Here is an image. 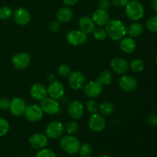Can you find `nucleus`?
<instances>
[{
    "label": "nucleus",
    "instance_id": "nucleus-9",
    "mask_svg": "<svg viewBox=\"0 0 157 157\" xmlns=\"http://www.w3.org/2000/svg\"><path fill=\"white\" fill-rule=\"evenodd\" d=\"M40 106L44 113H47L48 115L57 114L61 110V105L58 100L53 99L49 97L41 101Z\"/></svg>",
    "mask_w": 157,
    "mask_h": 157
},
{
    "label": "nucleus",
    "instance_id": "nucleus-12",
    "mask_svg": "<svg viewBox=\"0 0 157 157\" xmlns=\"http://www.w3.org/2000/svg\"><path fill=\"white\" fill-rule=\"evenodd\" d=\"M12 64L18 70H23L31 64V56L26 52H19L12 57Z\"/></svg>",
    "mask_w": 157,
    "mask_h": 157
},
{
    "label": "nucleus",
    "instance_id": "nucleus-29",
    "mask_svg": "<svg viewBox=\"0 0 157 157\" xmlns=\"http://www.w3.org/2000/svg\"><path fill=\"white\" fill-rule=\"evenodd\" d=\"M147 29L153 33H157V14L150 17L146 23Z\"/></svg>",
    "mask_w": 157,
    "mask_h": 157
},
{
    "label": "nucleus",
    "instance_id": "nucleus-30",
    "mask_svg": "<svg viewBox=\"0 0 157 157\" xmlns=\"http://www.w3.org/2000/svg\"><path fill=\"white\" fill-rule=\"evenodd\" d=\"M13 14L12 8L8 6H3L0 7V19L8 20L12 17Z\"/></svg>",
    "mask_w": 157,
    "mask_h": 157
},
{
    "label": "nucleus",
    "instance_id": "nucleus-19",
    "mask_svg": "<svg viewBox=\"0 0 157 157\" xmlns=\"http://www.w3.org/2000/svg\"><path fill=\"white\" fill-rule=\"evenodd\" d=\"M64 87L61 82L54 81L51 82L48 87V95L49 98L55 100H59L64 96Z\"/></svg>",
    "mask_w": 157,
    "mask_h": 157
},
{
    "label": "nucleus",
    "instance_id": "nucleus-5",
    "mask_svg": "<svg viewBox=\"0 0 157 157\" xmlns=\"http://www.w3.org/2000/svg\"><path fill=\"white\" fill-rule=\"evenodd\" d=\"M103 87L104 86L99 81L95 80V81H89L84 84L82 89L84 95L87 98L90 99H94L98 98L102 94Z\"/></svg>",
    "mask_w": 157,
    "mask_h": 157
},
{
    "label": "nucleus",
    "instance_id": "nucleus-48",
    "mask_svg": "<svg viewBox=\"0 0 157 157\" xmlns=\"http://www.w3.org/2000/svg\"><path fill=\"white\" fill-rule=\"evenodd\" d=\"M133 1H140V0H133Z\"/></svg>",
    "mask_w": 157,
    "mask_h": 157
},
{
    "label": "nucleus",
    "instance_id": "nucleus-37",
    "mask_svg": "<svg viewBox=\"0 0 157 157\" xmlns=\"http://www.w3.org/2000/svg\"><path fill=\"white\" fill-rule=\"evenodd\" d=\"M10 104H11V101L8 98H6V97L0 98V110H9Z\"/></svg>",
    "mask_w": 157,
    "mask_h": 157
},
{
    "label": "nucleus",
    "instance_id": "nucleus-31",
    "mask_svg": "<svg viewBox=\"0 0 157 157\" xmlns=\"http://www.w3.org/2000/svg\"><path fill=\"white\" fill-rule=\"evenodd\" d=\"M92 34H93L94 38L98 41H104L107 37V34L105 29H103L101 27L96 28Z\"/></svg>",
    "mask_w": 157,
    "mask_h": 157
},
{
    "label": "nucleus",
    "instance_id": "nucleus-2",
    "mask_svg": "<svg viewBox=\"0 0 157 157\" xmlns=\"http://www.w3.org/2000/svg\"><path fill=\"white\" fill-rule=\"evenodd\" d=\"M124 8L126 15L131 21H137L144 16V7L140 1L130 0Z\"/></svg>",
    "mask_w": 157,
    "mask_h": 157
},
{
    "label": "nucleus",
    "instance_id": "nucleus-42",
    "mask_svg": "<svg viewBox=\"0 0 157 157\" xmlns=\"http://www.w3.org/2000/svg\"><path fill=\"white\" fill-rule=\"evenodd\" d=\"M63 3L67 7H71V6H74L78 2V0H62Z\"/></svg>",
    "mask_w": 157,
    "mask_h": 157
},
{
    "label": "nucleus",
    "instance_id": "nucleus-4",
    "mask_svg": "<svg viewBox=\"0 0 157 157\" xmlns=\"http://www.w3.org/2000/svg\"><path fill=\"white\" fill-rule=\"evenodd\" d=\"M64 133V124L58 121H51L45 128L44 134L48 139L56 140L61 137Z\"/></svg>",
    "mask_w": 157,
    "mask_h": 157
},
{
    "label": "nucleus",
    "instance_id": "nucleus-11",
    "mask_svg": "<svg viewBox=\"0 0 157 157\" xmlns=\"http://www.w3.org/2000/svg\"><path fill=\"white\" fill-rule=\"evenodd\" d=\"M110 66L111 70L117 75H125L129 70V63L122 57H115L110 61Z\"/></svg>",
    "mask_w": 157,
    "mask_h": 157
},
{
    "label": "nucleus",
    "instance_id": "nucleus-25",
    "mask_svg": "<svg viewBox=\"0 0 157 157\" xmlns=\"http://www.w3.org/2000/svg\"><path fill=\"white\" fill-rule=\"evenodd\" d=\"M96 80L99 81L103 86H108L111 84L112 81H113V74H112L111 71L108 70V69H104L101 72Z\"/></svg>",
    "mask_w": 157,
    "mask_h": 157
},
{
    "label": "nucleus",
    "instance_id": "nucleus-22",
    "mask_svg": "<svg viewBox=\"0 0 157 157\" xmlns=\"http://www.w3.org/2000/svg\"><path fill=\"white\" fill-rule=\"evenodd\" d=\"M119 46L121 50L126 54H131L136 50V43L134 38L131 37H124L120 40Z\"/></svg>",
    "mask_w": 157,
    "mask_h": 157
},
{
    "label": "nucleus",
    "instance_id": "nucleus-41",
    "mask_svg": "<svg viewBox=\"0 0 157 157\" xmlns=\"http://www.w3.org/2000/svg\"><path fill=\"white\" fill-rule=\"evenodd\" d=\"M130 0H111V3L117 8L125 7Z\"/></svg>",
    "mask_w": 157,
    "mask_h": 157
},
{
    "label": "nucleus",
    "instance_id": "nucleus-36",
    "mask_svg": "<svg viewBox=\"0 0 157 157\" xmlns=\"http://www.w3.org/2000/svg\"><path fill=\"white\" fill-rule=\"evenodd\" d=\"M92 152V147L88 143H84L83 144H81L79 149V154L81 156H87V155H90Z\"/></svg>",
    "mask_w": 157,
    "mask_h": 157
},
{
    "label": "nucleus",
    "instance_id": "nucleus-3",
    "mask_svg": "<svg viewBox=\"0 0 157 157\" xmlns=\"http://www.w3.org/2000/svg\"><path fill=\"white\" fill-rule=\"evenodd\" d=\"M60 147L65 153L70 155L76 154L78 153L81 146L79 140L74 135L67 134L62 136L60 140Z\"/></svg>",
    "mask_w": 157,
    "mask_h": 157
},
{
    "label": "nucleus",
    "instance_id": "nucleus-20",
    "mask_svg": "<svg viewBox=\"0 0 157 157\" xmlns=\"http://www.w3.org/2000/svg\"><path fill=\"white\" fill-rule=\"evenodd\" d=\"M91 18L96 25L101 27L106 25V24L110 20V15L107 10L98 9L93 12Z\"/></svg>",
    "mask_w": 157,
    "mask_h": 157
},
{
    "label": "nucleus",
    "instance_id": "nucleus-43",
    "mask_svg": "<svg viewBox=\"0 0 157 157\" xmlns=\"http://www.w3.org/2000/svg\"><path fill=\"white\" fill-rule=\"evenodd\" d=\"M150 6L152 11H153L154 13L157 14V0H152V1L150 2Z\"/></svg>",
    "mask_w": 157,
    "mask_h": 157
},
{
    "label": "nucleus",
    "instance_id": "nucleus-24",
    "mask_svg": "<svg viewBox=\"0 0 157 157\" xmlns=\"http://www.w3.org/2000/svg\"><path fill=\"white\" fill-rule=\"evenodd\" d=\"M127 34L131 38H137L142 35L144 32V26L139 21H133L127 28Z\"/></svg>",
    "mask_w": 157,
    "mask_h": 157
},
{
    "label": "nucleus",
    "instance_id": "nucleus-1",
    "mask_svg": "<svg viewBox=\"0 0 157 157\" xmlns=\"http://www.w3.org/2000/svg\"><path fill=\"white\" fill-rule=\"evenodd\" d=\"M107 36L113 41H120L127 35V27L121 20L110 19L105 25Z\"/></svg>",
    "mask_w": 157,
    "mask_h": 157
},
{
    "label": "nucleus",
    "instance_id": "nucleus-39",
    "mask_svg": "<svg viewBox=\"0 0 157 157\" xmlns=\"http://www.w3.org/2000/svg\"><path fill=\"white\" fill-rule=\"evenodd\" d=\"M61 24L58 20H54V21H52L50 22V24L48 25V29L51 32L55 33V32H58L60 31L61 26Z\"/></svg>",
    "mask_w": 157,
    "mask_h": 157
},
{
    "label": "nucleus",
    "instance_id": "nucleus-17",
    "mask_svg": "<svg viewBox=\"0 0 157 157\" xmlns=\"http://www.w3.org/2000/svg\"><path fill=\"white\" fill-rule=\"evenodd\" d=\"M26 103L24 99L18 97H15L11 101L9 110L11 113L15 117H21L24 114L26 108Z\"/></svg>",
    "mask_w": 157,
    "mask_h": 157
},
{
    "label": "nucleus",
    "instance_id": "nucleus-10",
    "mask_svg": "<svg viewBox=\"0 0 157 157\" xmlns=\"http://www.w3.org/2000/svg\"><path fill=\"white\" fill-rule=\"evenodd\" d=\"M68 84L71 88L74 90H81L85 84L84 75L79 71H71L68 76Z\"/></svg>",
    "mask_w": 157,
    "mask_h": 157
},
{
    "label": "nucleus",
    "instance_id": "nucleus-38",
    "mask_svg": "<svg viewBox=\"0 0 157 157\" xmlns=\"http://www.w3.org/2000/svg\"><path fill=\"white\" fill-rule=\"evenodd\" d=\"M147 122L152 127H157V113H149L147 117Z\"/></svg>",
    "mask_w": 157,
    "mask_h": 157
},
{
    "label": "nucleus",
    "instance_id": "nucleus-46",
    "mask_svg": "<svg viewBox=\"0 0 157 157\" xmlns=\"http://www.w3.org/2000/svg\"><path fill=\"white\" fill-rule=\"evenodd\" d=\"M80 157H93V156H91L90 155H87V156H81Z\"/></svg>",
    "mask_w": 157,
    "mask_h": 157
},
{
    "label": "nucleus",
    "instance_id": "nucleus-44",
    "mask_svg": "<svg viewBox=\"0 0 157 157\" xmlns=\"http://www.w3.org/2000/svg\"><path fill=\"white\" fill-rule=\"evenodd\" d=\"M47 80L52 82V81H54L55 80V75H53V74H49L47 76Z\"/></svg>",
    "mask_w": 157,
    "mask_h": 157
},
{
    "label": "nucleus",
    "instance_id": "nucleus-14",
    "mask_svg": "<svg viewBox=\"0 0 157 157\" xmlns=\"http://www.w3.org/2000/svg\"><path fill=\"white\" fill-rule=\"evenodd\" d=\"M12 16L15 22L18 25L25 26L30 22V12L25 8L19 7L15 9L13 12Z\"/></svg>",
    "mask_w": 157,
    "mask_h": 157
},
{
    "label": "nucleus",
    "instance_id": "nucleus-26",
    "mask_svg": "<svg viewBox=\"0 0 157 157\" xmlns=\"http://www.w3.org/2000/svg\"><path fill=\"white\" fill-rule=\"evenodd\" d=\"M98 110L104 116H110L114 111V105L110 101H104L99 104Z\"/></svg>",
    "mask_w": 157,
    "mask_h": 157
},
{
    "label": "nucleus",
    "instance_id": "nucleus-32",
    "mask_svg": "<svg viewBox=\"0 0 157 157\" xmlns=\"http://www.w3.org/2000/svg\"><path fill=\"white\" fill-rule=\"evenodd\" d=\"M98 104L94 99H90L87 101L85 104V108L90 113H97L98 110Z\"/></svg>",
    "mask_w": 157,
    "mask_h": 157
},
{
    "label": "nucleus",
    "instance_id": "nucleus-8",
    "mask_svg": "<svg viewBox=\"0 0 157 157\" xmlns=\"http://www.w3.org/2000/svg\"><path fill=\"white\" fill-rule=\"evenodd\" d=\"M88 127L92 131L96 133L104 130L106 127V120L104 115L98 112L92 113L88 119Z\"/></svg>",
    "mask_w": 157,
    "mask_h": 157
},
{
    "label": "nucleus",
    "instance_id": "nucleus-40",
    "mask_svg": "<svg viewBox=\"0 0 157 157\" xmlns=\"http://www.w3.org/2000/svg\"><path fill=\"white\" fill-rule=\"evenodd\" d=\"M98 9L107 10L110 9L111 6V1L110 0H99L98 2Z\"/></svg>",
    "mask_w": 157,
    "mask_h": 157
},
{
    "label": "nucleus",
    "instance_id": "nucleus-34",
    "mask_svg": "<svg viewBox=\"0 0 157 157\" xmlns=\"http://www.w3.org/2000/svg\"><path fill=\"white\" fill-rule=\"evenodd\" d=\"M9 123L5 118L0 117V137L5 136L9 130Z\"/></svg>",
    "mask_w": 157,
    "mask_h": 157
},
{
    "label": "nucleus",
    "instance_id": "nucleus-47",
    "mask_svg": "<svg viewBox=\"0 0 157 157\" xmlns=\"http://www.w3.org/2000/svg\"><path fill=\"white\" fill-rule=\"evenodd\" d=\"M155 62H156L157 64V55H156V57H155Z\"/></svg>",
    "mask_w": 157,
    "mask_h": 157
},
{
    "label": "nucleus",
    "instance_id": "nucleus-27",
    "mask_svg": "<svg viewBox=\"0 0 157 157\" xmlns=\"http://www.w3.org/2000/svg\"><path fill=\"white\" fill-rule=\"evenodd\" d=\"M129 68L131 69L133 72L139 73L143 71L145 68V63L140 58H134L129 64Z\"/></svg>",
    "mask_w": 157,
    "mask_h": 157
},
{
    "label": "nucleus",
    "instance_id": "nucleus-33",
    "mask_svg": "<svg viewBox=\"0 0 157 157\" xmlns=\"http://www.w3.org/2000/svg\"><path fill=\"white\" fill-rule=\"evenodd\" d=\"M71 72V69L70 66L67 65V64H61L58 66V73L62 78H67V77L68 78Z\"/></svg>",
    "mask_w": 157,
    "mask_h": 157
},
{
    "label": "nucleus",
    "instance_id": "nucleus-35",
    "mask_svg": "<svg viewBox=\"0 0 157 157\" xmlns=\"http://www.w3.org/2000/svg\"><path fill=\"white\" fill-rule=\"evenodd\" d=\"M35 157H57L56 153L53 150L48 148H44L39 150L35 155Z\"/></svg>",
    "mask_w": 157,
    "mask_h": 157
},
{
    "label": "nucleus",
    "instance_id": "nucleus-18",
    "mask_svg": "<svg viewBox=\"0 0 157 157\" xmlns=\"http://www.w3.org/2000/svg\"><path fill=\"white\" fill-rule=\"evenodd\" d=\"M30 94L33 99L41 101L48 98V87L41 83H35L31 87Z\"/></svg>",
    "mask_w": 157,
    "mask_h": 157
},
{
    "label": "nucleus",
    "instance_id": "nucleus-28",
    "mask_svg": "<svg viewBox=\"0 0 157 157\" xmlns=\"http://www.w3.org/2000/svg\"><path fill=\"white\" fill-rule=\"evenodd\" d=\"M64 131L70 135H75L79 130V124L74 120V121H70L66 123L64 125Z\"/></svg>",
    "mask_w": 157,
    "mask_h": 157
},
{
    "label": "nucleus",
    "instance_id": "nucleus-6",
    "mask_svg": "<svg viewBox=\"0 0 157 157\" xmlns=\"http://www.w3.org/2000/svg\"><path fill=\"white\" fill-rule=\"evenodd\" d=\"M23 115L29 122L37 123L43 118L44 112L41 106L37 105V104H30L26 107Z\"/></svg>",
    "mask_w": 157,
    "mask_h": 157
},
{
    "label": "nucleus",
    "instance_id": "nucleus-45",
    "mask_svg": "<svg viewBox=\"0 0 157 157\" xmlns=\"http://www.w3.org/2000/svg\"><path fill=\"white\" fill-rule=\"evenodd\" d=\"M98 157H110V156H109V155H107V154H102V155H101V156H99Z\"/></svg>",
    "mask_w": 157,
    "mask_h": 157
},
{
    "label": "nucleus",
    "instance_id": "nucleus-16",
    "mask_svg": "<svg viewBox=\"0 0 157 157\" xmlns=\"http://www.w3.org/2000/svg\"><path fill=\"white\" fill-rule=\"evenodd\" d=\"M119 87L123 91L132 92L137 87V81L133 76L125 74L120 78Z\"/></svg>",
    "mask_w": 157,
    "mask_h": 157
},
{
    "label": "nucleus",
    "instance_id": "nucleus-13",
    "mask_svg": "<svg viewBox=\"0 0 157 157\" xmlns=\"http://www.w3.org/2000/svg\"><path fill=\"white\" fill-rule=\"evenodd\" d=\"M67 114L75 121L81 119L84 115V105L79 101H73L67 106Z\"/></svg>",
    "mask_w": 157,
    "mask_h": 157
},
{
    "label": "nucleus",
    "instance_id": "nucleus-7",
    "mask_svg": "<svg viewBox=\"0 0 157 157\" xmlns=\"http://www.w3.org/2000/svg\"><path fill=\"white\" fill-rule=\"evenodd\" d=\"M87 35L81 30H71L66 35V41L72 46H80L87 41Z\"/></svg>",
    "mask_w": 157,
    "mask_h": 157
},
{
    "label": "nucleus",
    "instance_id": "nucleus-23",
    "mask_svg": "<svg viewBox=\"0 0 157 157\" xmlns=\"http://www.w3.org/2000/svg\"><path fill=\"white\" fill-rule=\"evenodd\" d=\"M73 18V12L70 7L64 6L61 7L57 11L56 20H58L61 24H66L71 21Z\"/></svg>",
    "mask_w": 157,
    "mask_h": 157
},
{
    "label": "nucleus",
    "instance_id": "nucleus-21",
    "mask_svg": "<svg viewBox=\"0 0 157 157\" xmlns=\"http://www.w3.org/2000/svg\"><path fill=\"white\" fill-rule=\"evenodd\" d=\"M78 25H79L80 30L87 35L92 34L94 29H96V25L92 20L91 17L87 16V15L82 16L80 18L78 21Z\"/></svg>",
    "mask_w": 157,
    "mask_h": 157
},
{
    "label": "nucleus",
    "instance_id": "nucleus-15",
    "mask_svg": "<svg viewBox=\"0 0 157 157\" xmlns=\"http://www.w3.org/2000/svg\"><path fill=\"white\" fill-rule=\"evenodd\" d=\"M29 142L32 148L39 150L47 147L48 144V138L44 133H36L30 136Z\"/></svg>",
    "mask_w": 157,
    "mask_h": 157
}]
</instances>
